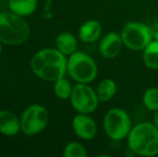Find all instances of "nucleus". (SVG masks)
<instances>
[{
    "label": "nucleus",
    "instance_id": "nucleus-21",
    "mask_svg": "<svg viewBox=\"0 0 158 157\" xmlns=\"http://www.w3.org/2000/svg\"><path fill=\"white\" fill-rule=\"evenodd\" d=\"M153 123H154L158 128V110L155 111V113H154V116H153Z\"/></svg>",
    "mask_w": 158,
    "mask_h": 157
},
{
    "label": "nucleus",
    "instance_id": "nucleus-22",
    "mask_svg": "<svg viewBox=\"0 0 158 157\" xmlns=\"http://www.w3.org/2000/svg\"><path fill=\"white\" fill-rule=\"evenodd\" d=\"M1 53H2V43L0 42V55H1Z\"/></svg>",
    "mask_w": 158,
    "mask_h": 157
},
{
    "label": "nucleus",
    "instance_id": "nucleus-3",
    "mask_svg": "<svg viewBox=\"0 0 158 157\" xmlns=\"http://www.w3.org/2000/svg\"><path fill=\"white\" fill-rule=\"evenodd\" d=\"M30 27L25 17L12 11L0 12V42L6 45H19L29 39Z\"/></svg>",
    "mask_w": 158,
    "mask_h": 157
},
{
    "label": "nucleus",
    "instance_id": "nucleus-5",
    "mask_svg": "<svg viewBox=\"0 0 158 157\" xmlns=\"http://www.w3.org/2000/svg\"><path fill=\"white\" fill-rule=\"evenodd\" d=\"M102 126L104 134L109 139L119 141L128 137L132 128V121L126 110L112 108L104 114Z\"/></svg>",
    "mask_w": 158,
    "mask_h": 157
},
{
    "label": "nucleus",
    "instance_id": "nucleus-6",
    "mask_svg": "<svg viewBox=\"0 0 158 157\" xmlns=\"http://www.w3.org/2000/svg\"><path fill=\"white\" fill-rule=\"evenodd\" d=\"M125 48L131 51H143L153 40L150 26L141 22H128L121 30Z\"/></svg>",
    "mask_w": 158,
    "mask_h": 157
},
{
    "label": "nucleus",
    "instance_id": "nucleus-9",
    "mask_svg": "<svg viewBox=\"0 0 158 157\" xmlns=\"http://www.w3.org/2000/svg\"><path fill=\"white\" fill-rule=\"evenodd\" d=\"M71 125L75 136L82 140H93L97 134V124L89 114L77 113L72 118Z\"/></svg>",
    "mask_w": 158,
    "mask_h": 157
},
{
    "label": "nucleus",
    "instance_id": "nucleus-14",
    "mask_svg": "<svg viewBox=\"0 0 158 157\" xmlns=\"http://www.w3.org/2000/svg\"><path fill=\"white\" fill-rule=\"evenodd\" d=\"M9 10L19 16L32 15L38 8V0H8Z\"/></svg>",
    "mask_w": 158,
    "mask_h": 157
},
{
    "label": "nucleus",
    "instance_id": "nucleus-7",
    "mask_svg": "<svg viewBox=\"0 0 158 157\" xmlns=\"http://www.w3.org/2000/svg\"><path fill=\"white\" fill-rule=\"evenodd\" d=\"M50 114L44 105L35 103L24 110L21 116V129L26 136H35L46 128Z\"/></svg>",
    "mask_w": 158,
    "mask_h": 157
},
{
    "label": "nucleus",
    "instance_id": "nucleus-13",
    "mask_svg": "<svg viewBox=\"0 0 158 157\" xmlns=\"http://www.w3.org/2000/svg\"><path fill=\"white\" fill-rule=\"evenodd\" d=\"M55 46L68 57L77 51V39L71 32H61L55 39Z\"/></svg>",
    "mask_w": 158,
    "mask_h": 157
},
{
    "label": "nucleus",
    "instance_id": "nucleus-15",
    "mask_svg": "<svg viewBox=\"0 0 158 157\" xmlns=\"http://www.w3.org/2000/svg\"><path fill=\"white\" fill-rule=\"evenodd\" d=\"M117 92V85L112 79H103L99 82L97 88H96V93L99 98L100 102H108L111 99L114 98Z\"/></svg>",
    "mask_w": 158,
    "mask_h": 157
},
{
    "label": "nucleus",
    "instance_id": "nucleus-19",
    "mask_svg": "<svg viewBox=\"0 0 158 157\" xmlns=\"http://www.w3.org/2000/svg\"><path fill=\"white\" fill-rule=\"evenodd\" d=\"M63 155L64 157H86L87 156V151L82 143L72 141V142H69L64 147Z\"/></svg>",
    "mask_w": 158,
    "mask_h": 157
},
{
    "label": "nucleus",
    "instance_id": "nucleus-11",
    "mask_svg": "<svg viewBox=\"0 0 158 157\" xmlns=\"http://www.w3.org/2000/svg\"><path fill=\"white\" fill-rule=\"evenodd\" d=\"M22 131L21 118L10 110H0V134L14 137Z\"/></svg>",
    "mask_w": 158,
    "mask_h": 157
},
{
    "label": "nucleus",
    "instance_id": "nucleus-4",
    "mask_svg": "<svg viewBox=\"0 0 158 157\" xmlns=\"http://www.w3.org/2000/svg\"><path fill=\"white\" fill-rule=\"evenodd\" d=\"M67 73L77 83L89 84L97 78L98 67L92 56L82 51H77L68 56Z\"/></svg>",
    "mask_w": 158,
    "mask_h": 157
},
{
    "label": "nucleus",
    "instance_id": "nucleus-17",
    "mask_svg": "<svg viewBox=\"0 0 158 157\" xmlns=\"http://www.w3.org/2000/svg\"><path fill=\"white\" fill-rule=\"evenodd\" d=\"M72 84L69 80H67L64 76L56 80L54 82V93L57 98L61 100H68L70 99L71 93H72Z\"/></svg>",
    "mask_w": 158,
    "mask_h": 157
},
{
    "label": "nucleus",
    "instance_id": "nucleus-2",
    "mask_svg": "<svg viewBox=\"0 0 158 157\" xmlns=\"http://www.w3.org/2000/svg\"><path fill=\"white\" fill-rule=\"evenodd\" d=\"M127 147L133 155L153 157L158 155V128L154 123L142 122L132 126Z\"/></svg>",
    "mask_w": 158,
    "mask_h": 157
},
{
    "label": "nucleus",
    "instance_id": "nucleus-1",
    "mask_svg": "<svg viewBox=\"0 0 158 157\" xmlns=\"http://www.w3.org/2000/svg\"><path fill=\"white\" fill-rule=\"evenodd\" d=\"M68 58L56 48L39 50L30 59V69L39 79L55 82L67 74Z\"/></svg>",
    "mask_w": 158,
    "mask_h": 157
},
{
    "label": "nucleus",
    "instance_id": "nucleus-10",
    "mask_svg": "<svg viewBox=\"0 0 158 157\" xmlns=\"http://www.w3.org/2000/svg\"><path fill=\"white\" fill-rule=\"evenodd\" d=\"M124 42L121 34L111 31L106 34L99 42V53L106 59H114L122 53Z\"/></svg>",
    "mask_w": 158,
    "mask_h": 157
},
{
    "label": "nucleus",
    "instance_id": "nucleus-12",
    "mask_svg": "<svg viewBox=\"0 0 158 157\" xmlns=\"http://www.w3.org/2000/svg\"><path fill=\"white\" fill-rule=\"evenodd\" d=\"M101 24L96 19H87L79 29V39L84 43H94L101 38Z\"/></svg>",
    "mask_w": 158,
    "mask_h": 157
},
{
    "label": "nucleus",
    "instance_id": "nucleus-16",
    "mask_svg": "<svg viewBox=\"0 0 158 157\" xmlns=\"http://www.w3.org/2000/svg\"><path fill=\"white\" fill-rule=\"evenodd\" d=\"M142 59L148 69H158V40H152L151 43L144 48Z\"/></svg>",
    "mask_w": 158,
    "mask_h": 157
},
{
    "label": "nucleus",
    "instance_id": "nucleus-20",
    "mask_svg": "<svg viewBox=\"0 0 158 157\" xmlns=\"http://www.w3.org/2000/svg\"><path fill=\"white\" fill-rule=\"evenodd\" d=\"M150 30L153 40H158V22L157 23H153L150 26Z\"/></svg>",
    "mask_w": 158,
    "mask_h": 157
},
{
    "label": "nucleus",
    "instance_id": "nucleus-18",
    "mask_svg": "<svg viewBox=\"0 0 158 157\" xmlns=\"http://www.w3.org/2000/svg\"><path fill=\"white\" fill-rule=\"evenodd\" d=\"M142 102L144 107L150 111L158 110V87H150L144 92L142 97Z\"/></svg>",
    "mask_w": 158,
    "mask_h": 157
},
{
    "label": "nucleus",
    "instance_id": "nucleus-8",
    "mask_svg": "<svg viewBox=\"0 0 158 157\" xmlns=\"http://www.w3.org/2000/svg\"><path fill=\"white\" fill-rule=\"evenodd\" d=\"M69 100L77 113L84 114L95 112L100 102L96 89L89 86V84L85 83H77L73 86Z\"/></svg>",
    "mask_w": 158,
    "mask_h": 157
}]
</instances>
